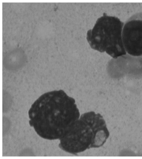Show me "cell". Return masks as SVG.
<instances>
[{
	"label": "cell",
	"mask_w": 142,
	"mask_h": 159,
	"mask_svg": "<svg viewBox=\"0 0 142 159\" xmlns=\"http://www.w3.org/2000/svg\"><path fill=\"white\" fill-rule=\"evenodd\" d=\"M30 125L47 140L60 139L80 117L75 99L62 90L42 94L29 111Z\"/></svg>",
	"instance_id": "6da1fadb"
},
{
	"label": "cell",
	"mask_w": 142,
	"mask_h": 159,
	"mask_svg": "<svg viewBox=\"0 0 142 159\" xmlns=\"http://www.w3.org/2000/svg\"><path fill=\"white\" fill-rule=\"evenodd\" d=\"M110 133L104 117L93 111L85 113L60 139L59 147L69 153L77 155L86 150L102 146Z\"/></svg>",
	"instance_id": "7a4b0ae2"
},
{
	"label": "cell",
	"mask_w": 142,
	"mask_h": 159,
	"mask_svg": "<svg viewBox=\"0 0 142 159\" xmlns=\"http://www.w3.org/2000/svg\"><path fill=\"white\" fill-rule=\"evenodd\" d=\"M123 25L118 18L104 13L93 28L87 32V39L91 48L105 52L114 59L126 55L122 40Z\"/></svg>",
	"instance_id": "3957f363"
},
{
	"label": "cell",
	"mask_w": 142,
	"mask_h": 159,
	"mask_svg": "<svg viewBox=\"0 0 142 159\" xmlns=\"http://www.w3.org/2000/svg\"><path fill=\"white\" fill-rule=\"evenodd\" d=\"M122 40L126 52L134 57H142V12L132 16L126 22Z\"/></svg>",
	"instance_id": "277c9868"
}]
</instances>
